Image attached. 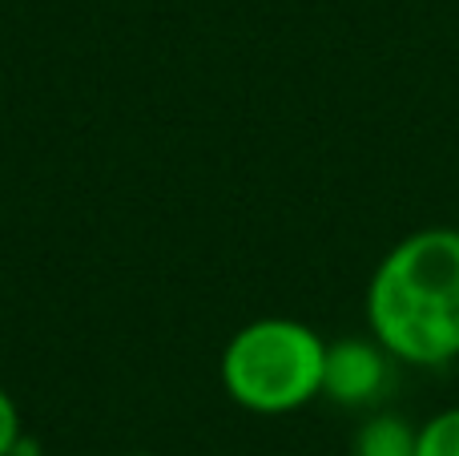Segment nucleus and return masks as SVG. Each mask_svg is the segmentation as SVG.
I'll use <instances>...</instances> for the list:
<instances>
[{"label":"nucleus","mask_w":459,"mask_h":456,"mask_svg":"<svg viewBox=\"0 0 459 456\" xmlns=\"http://www.w3.org/2000/svg\"><path fill=\"white\" fill-rule=\"evenodd\" d=\"M367 328L403 368L459 360V226H420L375 263Z\"/></svg>","instance_id":"obj_1"},{"label":"nucleus","mask_w":459,"mask_h":456,"mask_svg":"<svg viewBox=\"0 0 459 456\" xmlns=\"http://www.w3.org/2000/svg\"><path fill=\"white\" fill-rule=\"evenodd\" d=\"M326 339L290 315H262L238 328L222 347L226 396L254 417H286L323 396Z\"/></svg>","instance_id":"obj_2"},{"label":"nucleus","mask_w":459,"mask_h":456,"mask_svg":"<svg viewBox=\"0 0 459 456\" xmlns=\"http://www.w3.org/2000/svg\"><path fill=\"white\" fill-rule=\"evenodd\" d=\"M391 352L379 339H334L326 344L323 396L342 408H363L383 396L391 380Z\"/></svg>","instance_id":"obj_3"},{"label":"nucleus","mask_w":459,"mask_h":456,"mask_svg":"<svg viewBox=\"0 0 459 456\" xmlns=\"http://www.w3.org/2000/svg\"><path fill=\"white\" fill-rule=\"evenodd\" d=\"M351 456H420V425L395 412H375L359 425Z\"/></svg>","instance_id":"obj_4"},{"label":"nucleus","mask_w":459,"mask_h":456,"mask_svg":"<svg viewBox=\"0 0 459 456\" xmlns=\"http://www.w3.org/2000/svg\"><path fill=\"white\" fill-rule=\"evenodd\" d=\"M420 456H459V404L420 425Z\"/></svg>","instance_id":"obj_5"},{"label":"nucleus","mask_w":459,"mask_h":456,"mask_svg":"<svg viewBox=\"0 0 459 456\" xmlns=\"http://www.w3.org/2000/svg\"><path fill=\"white\" fill-rule=\"evenodd\" d=\"M21 444V408L16 400L0 388V456H13Z\"/></svg>","instance_id":"obj_6"},{"label":"nucleus","mask_w":459,"mask_h":456,"mask_svg":"<svg viewBox=\"0 0 459 456\" xmlns=\"http://www.w3.org/2000/svg\"><path fill=\"white\" fill-rule=\"evenodd\" d=\"M129 456H150V452H129Z\"/></svg>","instance_id":"obj_7"}]
</instances>
